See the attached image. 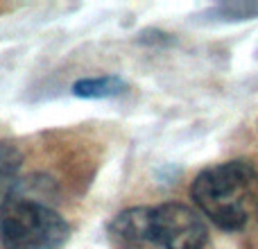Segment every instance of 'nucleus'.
<instances>
[{"label":"nucleus","mask_w":258,"mask_h":249,"mask_svg":"<svg viewBox=\"0 0 258 249\" xmlns=\"http://www.w3.org/2000/svg\"><path fill=\"white\" fill-rule=\"evenodd\" d=\"M190 197L213 224L238 231L258 209V170L249 161L213 163L195 177Z\"/></svg>","instance_id":"obj_1"},{"label":"nucleus","mask_w":258,"mask_h":249,"mask_svg":"<svg viewBox=\"0 0 258 249\" xmlns=\"http://www.w3.org/2000/svg\"><path fill=\"white\" fill-rule=\"evenodd\" d=\"M71 236V224L45 200L14 193L0 209L3 249H59Z\"/></svg>","instance_id":"obj_2"},{"label":"nucleus","mask_w":258,"mask_h":249,"mask_svg":"<svg viewBox=\"0 0 258 249\" xmlns=\"http://www.w3.org/2000/svg\"><path fill=\"white\" fill-rule=\"evenodd\" d=\"M209 229L202 213L183 202L150 209V245L161 249H204Z\"/></svg>","instance_id":"obj_3"},{"label":"nucleus","mask_w":258,"mask_h":249,"mask_svg":"<svg viewBox=\"0 0 258 249\" xmlns=\"http://www.w3.org/2000/svg\"><path fill=\"white\" fill-rule=\"evenodd\" d=\"M150 209L152 206H132L125 209L109 222V233L113 240L125 247L150 245Z\"/></svg>","instance_id":"obj_4"},{"label":"nucleus","mask_w":258,"mask_h":249,"mask_svg":"<svg viewBox=\"0 0 258 249\" xmlns=\"http://www.w3.org/2000/svg\"><path fill=\"white\" fill-rule=\"evenodd\" d=\"M127 82L120 75H98V77H82L73 84V95L84 100H107L125 93Z\"/></svg>","instance_id":"obj_5"},{"label":"nucleus","mask_w":258,"mask_h":249,"mask_svg":"<svg viewBox=\"0 0 258 249\" xmlns=\"http://www.w3.org/2000/svg\"><path fill=\"white\" fill-rule=\"evenodd\" d=\"M23 152L12 143H0V209L21 181Z\"/></svg>","instance_id":"obj_6"},{"label":"nucleus","mask_w":258,"mask_h":249,"mask_svg":"<svg viewBox=\"0 0 258 249\" xmlns=\"http://www.w3.org/2000/svg\"><path fill=\"white\" fill-rule=\"evenodd\" d=\"M213 21H249L258 18V0H229L220 3L206 12Z\"/></svg>","instance_id":"obj_7"}]
</instances>
